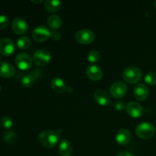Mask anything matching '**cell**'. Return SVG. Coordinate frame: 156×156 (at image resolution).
Returning <instances> with one entry per match:
<instances>
[{"label":"cell","mask_w":156,"mask_h":156,"mask_svg":"<svg viewBox=\"0 0 156 156\" xmlns=\"http://www.w3.org/2000/svg\"><path fill=\"white\" fill-rule=\"evenodd\" d=\"M1 91H2V87L1 85H0V92H1Z\"/></svg>","instance_id":"1f68e13d"},{"label":"cell","mask_w":156,"mask_h":156,"mask_svg":"<svg viewBox=\"0 0 156 156\" xmlns=\"http://www.w3.org/2000/svg\"><path fill=\"white\" fill-rule=\"evenodd\" d=\"M59 153L61 156H71L73 146L67 140H62L59 145Z\"/></svg>","instance_id":"ac0fdd59"},{"label":"cell","mask_w":156,"mask_h":156,"mask_svg":"<svg viewBox=\"0 0 156 156\" xmlns=\"http://www.w3.org/2000/svg\"><path fill=\"white\" fill-rule=\"evenodd\" d=\"M16 137L17 135L14 131H9V132L6 133L5 135L4 140L8 144H12L16 140Z\"/></svg>","instance_id":"d4e9b609"},{"label":"cell","mask_w":156,"mask_h":156,"mask_svg":"<svg viewBox=\"0 0 156 156\" xmlns=\"http://www.w3.org/2000/svg\"><path fill=\"white\" fill-rule=\"evenodd\" d=\"M94 98L96 103L98 104L101 106H107L110 105L111 102L110 94L105 89H98L94 92Z\"/></svg>","instance_id":"7c38bea8"},{"label":"cell","mask_w":156,"mask_h":156,"mask_svg":"<svg viewBox=\"0 0 156 156\" xmlns=\"http://www.w3.org/2000/svg\"><path fill=\"white\" fill-rule=\"evenodd\" d=\"M52 89L57 94H63L66 90V85L61 78H54L51 81Z\"/></svg>","instance_id":"e0dca14e"},{"label":"cell","mask_w":156,"mask_h":156,"mask_svg":"<svg viewBox=\"0 0 156 156\" xmlns=\"http://www.w3.org/2000/svg\"><path fill=\"white\" fill-rule=\"evenodd\" d=\"M61 33L58 30H53V32H51V37H50L52 38L54 41H59L61 38Z\"/></svg>","instance_id":"83f0119b"},{"label":"cell","mask_w":156,"mask_h":156,"mask_svg":"<svg viewBox=\"0 0 156 156\" xmlns=\"http://www.w3.org/2000/svg\"><path fill=\"white\" fill-rule=\"evenodd\" d=\"M142 71L136 66L126 67L122 73V78L129 84H136L141 79Z\"/></svg>","instance_id":"7a4b0ae2"},{"label":"cell","mask_w":156,"mask_h":156,"mask_svg":"<svg viewBox=\"0 0 156 156\" xmlns=\"http://www.w3.org/2000/svg\"><path fill=\"white\" fill-rule=\"evenodd\" d=\"M154 4H155V9H156V1H155V2H154Z\"/></svg>","instance_id":"4dcf8cb0"},{"label":"cell","mask_w":156,"mask_h":156,"mask_svg":"<svg viewBox=\"0 0 156 156\" xmlns=\"http://www.w3.org/2000/svg\"><path fill=\"white\" fill-rule=\"evenodd\" d=\"M61 2L59 0H47L45 2V9L47 12L53 13L59 10Z\"/></svg>","instance_id":"ffe728a7"},{"label":"cell","mask_w":156,"mask_h":156,"mask_svg":"<svg viewBox=\"0 0 156 156\" xmlns=\"http://www.w3.org/2000/svg\"><path fill=\"white\" fill-rule=\"evenodd\" d=\"M0 62H1V56H0Z\"/></svg>","instance_id":"d6a6232c"},{"label":"cell","mask_w":156,"mask_h":156,"mask_svg":"<svg viewBox=\"0 0 156 156\" xmlns=\"http://www.w3.org/2000/svg\"><path fill=\"white\" fill-rule=\"evenodd\" d=\"M17 46L20 50H27L30 46V40L28 37H20L17 40Z\"/></svg>","instance_id":"44dd1931"},{"label":"cell","mask_w":156,"mask_h":156,"mask_svg":"<svg viewBox=\"0 0 156 156\" xmlns=\"http://www.w3.org/2000/svg\"><path fill=\"white\" fill-rule=\"evenodd\" d=\"M101 54L97 50H91V52H89L87 56V59L88 61L91 63H95V62H98V60L100 59Z\"/></svg>","instance_id":"603a6c76"},{"label":"cell","mask_w":156,"mask_h":156,"mask_svg":"<svg viewBox=\"0 0 156 156\" xmlns=\"http://www.w3.org/2000/svg\"><path fill=\"white\" fill-rule=\"evenodd\" d=\"M86 75L91 80L99 81L103 77V71L98 66H90L87 68Z\"/></svg>","instance_id":"2e32d148"},{"label":"cell","mask_w":156,"mask_h":156,"mask_svg":"<svg viewBox=\"0 0 156 156\" xmlns=\"http://www.w3.org/2000/svg\"><path fill=\"white\" fill-rule=\"evenodd\" d=\"M9 24V18L6 15H0V30L5 28Z\"/></svg>","instance_id":"4316f807"},{"label":"cell","mask_w":156,"mask_h":156,"mask_svg":"<svg viewBox=\"0 0 156 156\" xmlns=\"http://www.w3.org/2000/svg\"><path fill=\"white\" fill-rule=\"evenodd\" d=\"M116 156H133V155L129 152H126V151H122V152H118V153L116 155Z\"/></svg>","instance_id":"f1b7e54d"},{"label":"cell","mask_w":156,"mask_h":156,"mask_svg":"<svg viewBox=\"0 0 156 156\" xmlns=\"http://www.w3.org/2000/svg\"><path fill=\"white\" fill-rule=\"evenodd\" d=\"M15 69L13 66L8 62H0V76L5 79L12 78L15 75Z\"/></svg>","instance_id":"9a60e30c"},{"label":"cell","mask_w":156,"mask_h":156,"mask_svg":"<svg viewBox=\"0 0 156 156\" xmlns=\"http://www.w3.org/2000/svg\"><path fill=\"white\" fill-rule=\"evenodd\" d=\"M35 82V79L32 75L27 74L25 75L21 79V85L24 88H30L34 85Z\"/></svg>","instance_id":"7402d4cb"},{"label":"cell","mask_w":156,"mask_h":156,"mask_svg":"<svg viewBox=\"0 0 156 156\" xmlns=\"http://www.w3.org/2000/svg\"><path fill=\"white\" fill-rule=\"evenodd\" d=\"M2 126L6 129H11L12 127V125H13V121H12V119L9 117H4L1 120Z\"/></svg>","instance_id":"484cf974"},{"label":"cell","mask_w":156,"mask_h":156,"mask_svg":"<svg viewBox=\"0 0 156 156\" xmlns=\"http://www.w3.org/2000/svg\"><path fill=\"white\" fill-rule=\"evenodd\" d=\"M12 30L16 34H24L28 30V24L25 19L23 18H15L12 21Z\"/></svg>","instance_id":"8fae6325"},{"label":"cell","mask_w":156,"mask_h":156,"mask_svg":"<svg viewBox=\"0 0 156 156\" xmlns=\"http://www.w3.org/2000/svg\"><path fill=\"white\" fill-rule=\"evenodd\" d=\"M15 62L18 68L21 70H28L32 66L31 57L25 53H18L15 57Z\"/></svg>","instance_id":"52a82bcc"},{"label":"cell","mask_w":156,"mask_h":156,"mask_svg":"<svg viewBox=\"0 0 156 156\" xmlns=\"http://www.w3.org/2000/svg\"><path fill=\"white\" fill-rule=\"evenodd\" d=\"M127 85L123 82L117 81L112 84L110 88L111 95L115 98H121L127 92Z\"/></svg>","instance_id":"ba28073f"},{"label":"cell","mask_w":156,"mask_h":156,"mask_svg":"<svg viewBox=\"0 0 156 156\" xmlns=\"http://www.w3.org/2000/svg\"><path fill=\"white\" fill-rule=\"evenodd\" d=\"M155 129L154 126L147 122L140 123L136 127V133L137 136L143 140H149L155 135Z\"/></svg>","instance_id":"3957f363"},{"label":"cell","mask_w":156,"mask_h":156,"mask_svg":"<svg viewBox=\"0 0 156 156\" xmlns=\"http://www.w3.org/2000/svg\"><path fill=\"white\" fill-rule=\"evenodd\" d=\"M126 113L133 118H139L144 114V109L140 104L136 101H131L126 105Z\"/></svg>","instance_id":"30bf717a"},{"label":"cell","mask_w":156,"mask_h":156,"mask_svg":"<svg viewBox=\"0 0 156 156\" xmlns=\"http://www.w3.org/2000/svg\"><path fill=\"white\" fill-rule=\"evenodd\" d=\"M47 24L53 30H58L62 25V19L59 15H52L47 18Z\"/></svg>","instance_id":"d6986e66"},{"label":"cell","mask_w":156,"mask_h":156,"mask_svg":"<svg viewBox=\"0 0 156 156\" xmlns=\"http://www.w3.org/2000/svg\"><path fill=\"white\" fill-rule=\"evenodd\" d=\"M59 141V135L55 131L44 130L39 135V142L46 148H53Z\"/></svg>","instance_id":"6da1fadb"},{"label":"cell","mask_w":156,"mask_h":156,"mask_svg":"<svg viewBox=\"0 0 156 156\" xmlns=\"http://www.w3.org/2000/svg\"><path fill=\"white\" fill-rule=\"evenodd\" d=\"M144 80L146 83L149 85H156V73L154 72H149L145 76Z\"/></svg>","instance_id":"cb8c5ba5"},{"label":"cell","mask_w":156,"mask_h":156,"mask_svg":"<svg viewBox=\"0 0 156 156\" xmlns=\"http://www.w3.org/2000/svg\"><path fill=\"white\" fill-rule=\"evenodd\" d=\"M15 51V45L13 41L7 37L0 39V54L9 56Z\"/></svg>","instance_id":"9c48e42d"},{"label":"cell","mask_w":156,"mask_h":156,"mask_svg":"<svg viewBox=\"0 0 156 156\" xmlns=\"http://www.w3.org/2000/svg\"><path fill=\"white\" fill-rule=\"evenodd\" d=\"M32 2H34V3H36V4H39V3H41L42 2V0H40V1H33V0H32Z\"/></svg>","instance_id":"f546056e"},{"label":"cell","mask_w":156,"mask_h":156,"mask_svg":"<svg viewBox=\"0 0 156 156\" xmlns=\"http://www.w3.org/2000/svg\"><path fill=\"white\" fill-rule=\"evenodd\" d=\"M51 60V54L47 50H37L33 56V61L39 66H46Z\"/></svg>","instance_id":"277c9868"},{"label":"cell","mask_w":156,"mask_h":156,"mask_svg":"<svg viewBox=\"0 0 156 156\" xmlns=\"http://www.w3.org/2000/svg\"><path fill=\"white\" fill-rule=\"evenodd\" d=\"M32 36L34 41L37 42H43L47 41L51 37V32L50 29L44 25L37 26L34 29L32 32Z\"/></svg>","instance_id":"5b68a950"},{"label":"cell","mask_w":156,"mask_h":156,"mask_svg":"<svg viewBox=\"0 0 156 156\" xmlns=\"http://www.w3.org/2000/svg\"><path fill=\"white\" fill-rule=\"evenodd\" d=\"M131 133L128 129H120L115 135V140L120 146H126L130 142Z\"/></svg>","instance_id":"4fadbf2b"},{"label":"cell","mask_w":156,"mask_h":156,"mask_svg":"<svg viewBox=\"0 0 156 156\" xmlns=\"http://www.w3.org/2000/svg\"><path fill=\"white\" fill-rule=\"evenodd\" d=\"M76 39L81 44H90L94 41V34L89 29H81L76 33Z\"/></svg>","instance_id":"8992f818"},{"label":"cell","mask_w":156,"mask_h":156,"mask_svg":"<svg viewBox=\"0 0 156 156\" xmlns=\"http://www.w3.org/2000/svg\"><path fill=\"white\" fill-rule=\"evenodd\" d=\"M134 97L138 101H144L149 95V88L145 84H138L134 87Z\"/></svg>","instance_id":"5bb4252c"}]
</instances>
